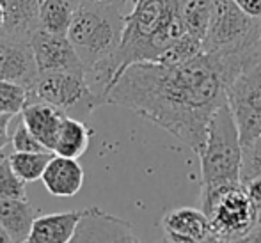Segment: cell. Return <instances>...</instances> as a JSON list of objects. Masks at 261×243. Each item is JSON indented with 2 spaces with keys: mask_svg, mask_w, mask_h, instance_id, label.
Here are the masks:
<instances>
[{
  "mask_svg": "<svg viewBox=\"0 0 261 243\" xmlns=\"http://www.w3.org/2000/svg\"><path fill=\"white\" fill-rule=\"evenodd\" d=\"M229 84L213 53L201 51L183 64H130L110 86L107 105L124 106L201 153L215 110L227 101Z\"/></svg>",
  "mask_w": 261,
  "mask_h": 243,
  "instance_id": "obj_1",
  "label": "cell"
},
{
  "mask_svg": "<svg viewBox=\"0 0 261 243\" xmlns=\"http://www.w3.org/2000/svg\"><path fill=\"white\" fill-rule=\"evenodd\" d=\"M126 11L79 0L68 38L86 66V78L103 98L114 82V55L121 45Z\"/></svg>",
  "mask_w": 261,
  "mask_h": 243,
  "instance_id": "obj_2",
  "label": "cell"
},
{
  "mask_svg": "<svg viewBox=\"0 0 261 243\" xmlns=\"http://www.w3.org/2000/svg\"><path fill=\"white\" fill-rule=\"evenodd\" d=\"M185 34L189 32L179 16L178 0H134L124 14L123 38L112 61L114 80L130 64L160 61Z\"/></svg>",
  "mask_w": 261,
  "mask_h": 243,
  "instance_id": "obj_3",
  "label": "cell"
},
{
  "mask_svg": "<svg viewBox=\"0 0 261 243\" xmlns=\"http://www.w3.org/2000/svg\"><path fill=\"white\" fill-rule=\"evenodd\" d=\"M242 153L238 126L229 105L222 103L208 124L201 158V202L227 186L242 183Z\"/></svg>",
  "mask_w": 261,
  "mask_h": 243,
  "instance_id": "obj_4",
  "label": "cell"
},
{
  "mask_svg": "<svg viewBox=\"0 0 261 243\" xmlns=\"http://www.w3.org/2000/svg\"><path fill=\"white\" fill-rule=\"evenodd\" d=\"M261 18H252L234 0H213L203 51L254 61L261 55Z\"/></svg>",
  "mask_w": 261,
  "mask_h": 243,
  "instance_id": "obj_5",
  "label": "cell"
},
{
  "mask_svg": "<svg viewBox=\"0 0 261 243\" xmlns=\"http://www.w3.org/2000/svg\"><path fill=\"white\" fill-rule=\"evenodd\" d=\"M208 215L213 241H247L258 226V211L244 183L220 190L201 202Z\"/></svg>",
  "mask_w": 261,
  "mask_h": 243,
  "instance_id": "obj_6",
  "label": "cell"
},
{
  "mask_svg": "<svg viewBox=\"0 0 261 243\" xmlns=\"http://www.w3.org/2000/svg\"><path fill=\"white\" fill-rule=\"evenodd\" d=\"M45 101L61 109L66 116L87 119L98 106L105 105L103 98L91 87L86 75L80 73H41L29 89V101Z\"/></svg>",
  "mask_w": 261,
  "mask_h": 243,
  "instance_id": "obj_7",
  "label": "cell"
},
{
  "mask_svg": "<svg viewBox=\"0 0 261 243\" xmlns=\"http://www.w3.org/2000/svg\"><path fill=\"white\" fill-rule=\"evenodd\" d=\"M226 98L244 146L261 135V57L245 66L226 87Z\"/></svg>",
  "mask_w": 261,
  "mask_h": 243,
  "instance_id": "obj_8",
  "label": "cell"
},
{
  "mask_svg": "<svg viewBox=\"0 0 261 243\" xmlns=\"http://www.w3.org/2000/svg\"><path fill=\"white\" fill-rule=\"evenodd\" d=\"M31 46L34 51L39 75L57 71L86 75V66L68 36L52 34L45 29H39L32 38Z\"/></svg>",
  "mask_w": 261,
  "mask_h": 243,
  "instance_id": "obj_9",
  "label": "cell"
},
{
  "mask_svg": "<svg viewBox=\"0 0 261 243\" xmlns=\"http://www.w3.org/2000/svg\"><path fill=\"white\" fill-rule=\"evenodd\" d=\"M82 241H141L130 222L107 213L100 206L82 209L71 243Z\"/></svg>",
  "mask_w": 261,
  "mask_h": 243,
  "instance_id": "obj_10",
  "label": "cell"
},
{
  "mask_svg": "<svg viewBox=\"0 0 261 243\" xmlns=\"http://www.w3.org/2000/svg\"><path fill=\"white\" fill-rule=\"evenodd\" d=\"M164 240L172 243H201L213 241L210 219L203 209L197 208H176L171 209L162 219Z\"/></svg>",
  "mask_w": 261,
  "mask_h": 243,
  "instance_id": "obj_11",
  "label": "cell"
},
{
  "mask_svg": "<svg viewBox=\"0 0 261 243\" xmlns=\"http://www.w3.org/2000/svg\"><path fill=\"white\" fill-rule=\"evenodd\" d=\"M39 78L31 43H18L0 38V80L20 84L31 89Z\"/></svg>",
  "mask_w": 261,
  "mask_h": 243,
  "instance_id": "obj_12",
  "label": "cell"
},
{
  "mask_svg": "<svg viewBox=\"0 0 261 243\" xmlns=\"http://www.w3.org/2000/svg\"><path fill=\"white\" fill-rule=\"evenodd\" d=\"M6 11V23L0 38L18 43H31L41 29V0H0Z\"/></svg>",
  "mask_w": 261,
  "mask_h": 243,
  "instance_id": "obj_13",
  "label": "cell"
},
{
  "mask_svg": "<svg viewBox=\"0 0 261 243\" xmlns=\"http://www.w3.org/2000/svg\"><path fill=\"white\" fill-rule=\"evenodd\" d=\"M86 172L79 164V158H68L61 154H54L48 161L41 181L50 195L59 199L73 197L82 190Z\"/></svg>",
  "mask_w": 261,
  "mask_h": 243,
  "instance_id": "obj_14",
  "label": "cell"
},
{
  "mask_svg": "<svg viewBox=\"0 0 261 243\" xmlns=\"http://www.w3.org/2000/svg\"><path fill=\"white\" fill-rule=\"evenodd\" d=\"M66 114L61 109L45 101H31L21 110V121L39 139L48 151H54L55 139Z\"/></svg>",
  "mask_w": 261,
  "mask_h": 243,
  "instance_id": "obj_15",
  "label": "cell"
},
{
  "mask_svg": "<svg viewBox=\"0 0 261 243\" xmlns=\"http://www.w3.org/2000/svg\"><path fill=\"white\" fill-rule=\"evenodd\" d=\"M82 209L36 217L29 243H71Z\"/></svg>",
  "mask_w": 261,
  "mask_h": 243,
  "instance_id": "obj_16",
  "label": "cell"
},
{
  "mask_svg": "<svg viewBox=\"0 0 261 243\" xmlns=\"http://www.w3.org/2000/svg\"><path fill=\"white\" fill-rule=\"evenodd\" d=\"M36 217H38V211L29 202V199L0 201V226L11 234L13 241H29Z\"/></svg>",
  "mask_w": 261,
  "mask_h": 243,
  "instance_id": "obj_17",
  "label": "cell"
},
{
  "mask_svg": "<svg viewBox=\"0 0 261 243\" xmlns=\"http://www.w3.org/2000/svg\"><path fill=\"white\" fill-rule=\"evenodd\" d=\"M89 141L91 130L84 124V121L66 116L55 139L54 153L68 158H80L89 147Z\"/></svg>",
  "mask_w": 261,
  "mask_h": 243,
  "instance_id": "obj_18",
  "label": "cell"
},
{
  "mask_svg": "<svg viewBox=\"0 0 261 243\" xmlns=\"http://www.w3.org/2000/svg\"><path fill=\"white\" fill-rule=\"evenodd\" d=\"M75 7L76 2L73 0H41V13H39L41 29L52 34L68 36Z\"/></svg>",
  "mask_w": 261,
  "mask_h": 243,
  "instance_id": "obj_19",
  "label": "cell"
},
{
  "mask_svg": "<svg viewBox=\"0 0 261 243\" xmlns=\"http://www.w3.org/2000/svg\"><path fill=\"white\" fill-rule=\"evenodd\" d=\"M213 0H178V11L187 32L203 41L212 18Z\"/></svg>",
  "mask_w": 261,
  "mask_h": 243,
  "instance_id": "obj_20",
  "label": "cell"
},
{
  "mask_svg": "<svg viewBox=\"0 0 261 243\" xmlns=\"http://www.w3.org/2000/svg\"><path fill=\"white\" fill-rule=\"evenodd\" d=\"M54 151H41V153H20L14 151L9 156L11 167L18 174V178L25 183H32L41 179L48 161L52 160Z\"/></svg>",
  "mask_w": 261,
  "mask_h": 243,
  "instance_id": "obj_21",
  "label": "cell"
},
{
  "mask_svg": "<svg viewBox=\"0 0 261 243\" xmlns=\"http://www.w3.org/2000/svg\"><path fill=\"white\" fill-rule=\"evenodd\" d=\"M29 101V89L20 84L0 80V116L21 114Z\"/></svg>",
  "mask_w": 261,
  "mask_h": 243,
  "instance_id": "obj_22",
  "label": "cell"
},
{
  "mask_svg": "<svg viewBox=\"0 0 261 243\" xmlns=\"http://www.w3.org/2000/svg\"><path fill=\"white\" fill-rule=\"evenodd\" d=\"M4 199H27L25 181L13 171L9 156L0 158V201Z\"/></svg>",
  "mask_w": 261,
  "mask_h": 243,
  "instance_id": "obj_23",
  "label": "cell"
},
{
  "mask_svg": "<svg viewBox=\"0 0 261 243\" xmlns=\"http://www.w3.org/2000/svg\"><path fill=\"white\" fill-rule=\"evenodd\" d=\"M261 178V135L244 146L242 153V183Z\"/></svg>",
  "mask_w": 261,
  "mask_h": 243,
  "instance_id": "obj_24",
  "label": "cell"
},
{
  "mask_svg": "<svg viewBox=\"0 0 261 243\" xmlns=\"http://www.w3.org/2000/svg\"><path fill=\"white\" fill-rule=\"evenodd\" d=\"M11 146L14 151H20V153H41V151H48L45 146L39 142V139L25 126L23 121L16 124L13 131V137H11Z\"/></svg>",
  "mask_w": 261,
  "mask_h": 243,
  "instance_id": "obj_25",
  "label": "cell"
},
{
  "mask_svg": "<svg viewBox=\"0 0 261 243\" xmlns=\"http://www.w3.org/2000/svg\"><path fill=\"white\" fill-rule=\"evenodd\" d=\"M244 13L252 18H261V0H234Z\"/></svg>",
  "mask_w": 261,
  "mask_h": 243,
  "instance_id": "obj_26",
  "label": "cell"
},
{
  "mask_svg": "<svg viewBox=\"0 0 261 243\" xmlns=\"http://www.w3.org/2000/svg\"><path fill=\"white\" fill-rule=\"evenodd\" d=\"M14 116H0V154L9 142V123Z\"/></svg>",
  "mask_w": 261,
  "mask_h": 243,
  "instance_id": "obj_27",
  "label": "cell"
},
{
  "mask_svg": "<svg viewBox=\"0 0 261 243\" xmlns=\"http://www.w3.org/2000/svg\"><path fill=\"white\" fill-rule=\"evenodd\" d=\"M84 2L96 4V6H117L121 9H126V6H132V0H84Z\"/></svg>",
  "mask_w": 261,
  "mask_h": 243,
  "instance_id": "obj_28",
  "label": "cell"
},
{
  "mask_svg": "<svg viewBox=\"0 0 261 243\" xmlns=\"http://www.w3.org/2000/svg\"><path fill=\"white\" fill-rule=\"evenodd\" d=\"M13 241V238H11V234L7 233L6 229H4L2 226H0V243H9Z\"/></svg>",
  "mask_w": 261,
  "mask_h": 243,
  "instance_id": "obj_29",
  "label": "cell"
},
{
  "mask_svg": "<svg viewBox=\"0 0 261 243\" xmlns=\"http://www.w3.org/2000/svg\"><path fill=\"white\" fill-rule=\"evenodd\" d=\"M4 23H6V11H4V6L0 2V29L4 27Z\"/></svg>",
  "mask_w": 261,
  "mask_h": 243,
  "instance_id": "obj_30",
  "label": "cell"
},
{
  "mask_svg": "<svg viewBox=\"0 0 261 243\" xmlns=\"http://www.w3.org/2000/svg\"><path fill=\"white\" fill-rule=\"evenodd\" d=\"M73 2H79V0H73Z\"/></svg>",
  "mask_w": 261,
  "mask_h": 243,
  "instance_id": "obj_31",
  "label": "cell"
},
{
  "mask_svg": "<svg viewBox=\"0 0 261 243\" xmlns=\"http://www.w3.org/2000/svg\"><path fill=\"white\" fill-rule=\"evenodd\" d=\"M259 43H261V36H259Z\"/></svg>",
  "mask_w": 261,
  "mask_h": 243,
  "instance_id": "obj_32",
  "label": "cell"
},
{
  "mask_svg": "<svg viewBox=\"0 0 261 243\" xmlns=\"http://www.w3.org/2000/svg\"><path fill=\"white\" fill-rule=\"evenodd\" d=\"M132 2H134V0H132Z\"/></svg>",
  "mask_w": 261,
  "mask_h": 243,
  "instance_id": "obj_33",
  "label": "cell"
}]
</instances>
